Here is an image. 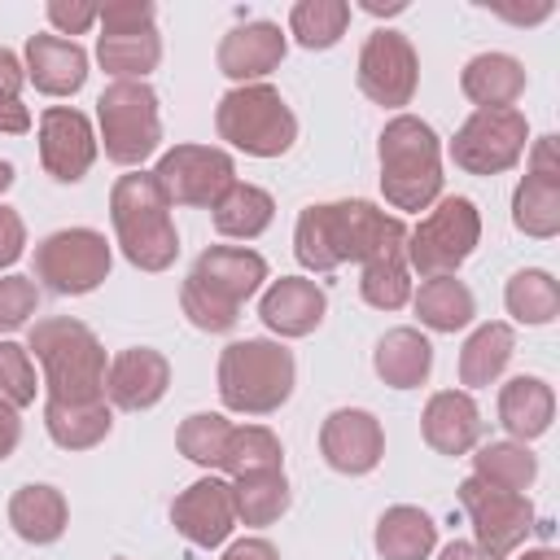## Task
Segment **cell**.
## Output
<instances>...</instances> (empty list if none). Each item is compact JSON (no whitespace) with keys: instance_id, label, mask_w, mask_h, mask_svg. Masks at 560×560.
Here are the masks:
<instances>
[{"instance_id":"cell-1","label":"cell","mask_w":560,"mask_h":560,"mask_svg":"<svg viewBox=\"0 0 560 560\" xmlns=\"http://www.w3.org/2000/svg\"><path fill=\"white\" fill-rule=\"evenodd\" d=\"M407 245V223L363 197L315 201L298 214L293 258L306 271H337L341 262H372Z\"/></svg>"},{"instance_id":"cell-2","label":"cell","mask_w":560,"mask_h":560,"mask_svg":"<svg viewBox=\"0 0 560 560\" xmlns=\"http://www.w3.org/2000/svg\"><path fill=\"white\" fill-rule=\"evenodd\" d=\"M267 284V258L249 245H210L179 284V306L201 332H232L241 306Z\"/></svg>"},{"instance_id":"cell-3","label":"cell","mask_w":560,"mask_h":560,"mask_svg":"<svg viewBox=\"0 0 560 560\" xmlns=\"http://www.w3.org/2000/svg\"><path fill=\"white\" fill-rule=\"evenodd\" d=\"M26 350L39 363V385L52 402H101L105 398V346L74 315H44L26 332Z\"/></svg>"},{"instance_id":"cell-4","label":"cell","mask_w":560,"mask_h":560,"mask_svg":"<svg viewBox=\"0 0 560 560\" xmlns=\"http://www.w3.org/2000/svg\"><path fill=\"white\" fill-rule=\"evenodd\" d=\"M381 192L394 210L420 214L442 197V140L416 114H394L376 140Z\"/></svg>"},{"instance_id":"cell-5","label":"cell","mask_w":560,"mask_h":560,"mask_svg":"<svg viewBox=\"0 0 560 560\" xmlns=\"http://www.w3.org/2000/svg\"><path fill=\"white\" fill-rule=\"evenodd\" d=\"M109 223L122 258L140 271H166L179 258V232L171 201L158 188L153 171H127L109 188Z\"/></svg>"},{"instance_id":"cell-6","label":"cell","mask_w":560,"mask_h":560,"mask_svg":"<svg viewBox=\"0 0 560 560\" xmlns=\"http://www.w3.org/2000/svg\"><path fill=\"white\" fill-rule=\"evenodd\" d=\"M219 398L236 416H271L293 398L298 363L284 341L245 337L219 350Z\"/></svg>"},{"instance_id":"cell-7","label":"cell","mask_w":560,"mask_h":560,"mask_svg":"<svg viewBox=\"0 0 560 560\" xmlns=\"http://www.w3.org/2000/svg\"><path fill=\"white\" fill-rule=\"evenodd\" d=\"M214 131L223 144H232L245 158H280L298 140V118L280 88L271 83H241L219 96L214 105Z\"/></svg>"},{"instance_id":"cell-8","label":"cell","mask_w":560,"mask_h":560,"mask_svg":"<svg viewBox=\"0 0 560 560\" xmlns=\"http://www.w3.org/2000/svg\"><path fill=\"white\" fill-rule=\"evenodd\" d=\"M481 241V210L468 197H438L416 228H407V271L420 280L455 276Z\"/></svg>"},{"instance_id":"cell-9","label":"cell","mask_w":560,"mask_h":560,"mask_svg":"<svg viewBox=\"0 0 560 560\" xmlns=\"http://www.w3.org/2000/svg\"><path fill=\"white\" fill-rule=\"evenodd\" d=\"M96 144L109 162L140 171L162 144V114L158 92L149 83H109L96 96Z\"/></svg>"},{"instance_id":"cell-10","label":"cell","mask_w":560,"mask_h":560,"mask_svg":"<svg viewBox=\"0 0 560 560\" xmlns=\"http://www.w3.org/2000/svg\"><path fill=\"white\" fill-rule=\"evenodd\" d=\"M114 249L96 228H61L35 245V284L57 298H83L109 280Z\"/></svg>"},{"instance_id":"cell-11","label":"cell","mask_w":560,"mask_h":560,"mask_svg":"<svg viewBox=\"0 0 560 560\" xmlns=\"http://www.w3.org/2000/svg\"><path fill=\"white\" fill-rule=\"evenodd\" d=\"M529 149V118L521 109H472L451 136L446 153L464 175H503Z\"/></svg>"},{"instance_id":"cell-12","label":"cell","mask_w":560,"mask_h":560,"mask_svg":"<svg viewBox=\"0 0 560 560\" xmlns=\"http://www.w3.org/2000/svg\"><path fill=\"white\" fill-rule=\"evenodd\" d=\"M459 508L468 512V525H472V542L490 556H512L525 547L529 529L538 525L534 516V503L516 490H499V486H486L477 477H464L459 481Z\"/></svg>"},{"instance_id":"cell-13","label":"cell","mask_w":560,"mask_h":560,"mask_svg":"<svg viewBox=\"0 0 560 560\" xmlns=\"http://www.w3.org/2000/svg\"><path fill=\"white\" fill-rule=\"evenodd\" d=\"M153 179H158V188L166 192L171 206L210 210L236 184V162L219 144H175L158 158Z\"/></svg>"},{"instance_id":"cell-14","label":"cell","mask_w":560,"mask_h":560,"mask_svg":"<svg viewBox=\"0 0 560 560\" xmlns=\"http://www.w3.org/2000/svg\"><path fill=\"white\" fill-rule=\"evenodd\" d=\"M420 88V57L411 39L394 26H376L359 48V92L385 109L411 105Z\"/></svg>"},{"instance_id":"cell-15","label":"cell","mask_w":560,"mask_h":560,"mask_svg":"<svg viewBox=\"0 0 560 560\" xmlns=\"http://www.w3.org/2000/svg\"><path fill=\"white\" fill-rule=\"evenodd\" d=\"M319 455L341 477H368L385 459V429L363 407H337L319 424Z\"/></svg>"},{"instance_id":"cell-16","label":"cell","mask_w":560,"mask_h":560,"mask_svg":"<svg viewBox=\"0 0 560 560\" xmlns=\"http://www.w3.org/2000/svg\"><path fill=\"white\" fill-rule=\"evenodd\" d=\"M96 153H101V144H96V131L83 109L48 105L39 114V162L57 184H79L92 171Z\"/></svg>"},{"instance_id":"cell-17","label":"cell","mask_w":560,"mask_h":560,"mask_svg":"<svg viewBox=\"0 0 560 560\" xmlns=\"http://www.w3.org/2000/svg\"><path fill=\"white\" fill-rule=\"evenodd\" d=\"M171 525H175V534H179L184 542L206 547V551L219 547V542H228V534L236 529L232 486H228L223 477H214V472L197 477L188 490L175 494V503H171Z\"/></svg>"},{"instance_id":"cell-18","label":"cell","mask_w":560,"mask_h":560,"mask_svg":"<svg viewBox=\"0 0 560 560\" xmlns=\"http://www.w3.org/2000/svg\"><path fill=\"white\" fill-rule=\"evenodd\" d=\"M171 389V359L153 346H127L105 368V402L118 411H149Z\"/></svg>"},{"instance_id":"cell-19","label":"cell","mask_w":560,"mask_h":560,"mask_svg":"<svg viewBox=\"0 0 560 560\" xmlns=\"http://www.w3.org/2000/svg\"><path fill=\"white\" fill-rule=\"evenodd\" d=\"M284 52H289V35L280 31V22L258 18V22L232 26V31L219 39L214 61H219V70L241 88V83H262V79L284 61Z\"/></svg>"},{"instance_id":"cell-20","label":"cell","mask_w":560,"mask_h":560,"mask_svg":"<svg viewBox=\"0 0 560 560\" xmlns=\"http://www.w3.org/2000/svg\"><path fill=\"white\" fill-rule=\"evenodd\" d=\"M324 315H328V293L315 280H306V276H280L258 298V319L280 341H293V337L315 332L324 324Z\"/></svg>"},{"instance_id":"cell-21","label":"cell","mask_w":560,"mask_h":560,"mask_svg":"<svg viewBox=\"0 0 560 560\" xmlns=\"http://www.w3.org/2000/svg\"><path fill=\"white\" fill-rule=\"evenodd\" d=\"M420 438L438 455H468L481 442V411L468 389H438L420 411Z\"/></svg>"},{"instance_id":"cell-22","label":"cell","mask_w":560,"mask_h":560,"mask_svg":"<svg viewBox=\"0 0 560 560\" xmlns=\"http://www.w3.org/2000/svg\"><path fill=\"white\" fill-rule=\"evenodd\" d=\"M22 66L26 83H35V92L44 96H74L88 83V52L61 35H31Z\"/></svg>"},{"instance_id":"cell-23","label":"cell","mask_w":560,"mask_h":560,"mask_svg":"<svg viewBox=\"0 0 560 560\" xmlns=\"http://www.w3.org/2000/svg\"><path fill=\"white\" fill-rule=\"evenodd\" d=\"M525 66L512 52H477L459 70V92L477 109H516L525 96Z\"/></svg>"},{"instance_id":"cell-24","label":"cell","mask_w":560,"mask_h":560,"mask_svg":"<svg viewBox=\"0 0 560 560\" xmlns=\"http://www.w3.org/2000/svg\"><path fill=\"white\" fill-rule=\"evenodd\" d=\"M9 525H13V534H18L22 542L48 547V542H57V538L66 534V525H70V503H66V494H61L57 486H48V481H26V486H18L13 499H9Z\"/></svg>"},{"instance_id":"cell-25","label":"cell","mask_w":560,"mask_h":560,"mask_svg":"<svg viewBox=\"0 0 560 560\" xmlns=\"http://www.w3.org/2000/svg\"><path fill=\"white\" fill-rule=\"evenodd\" d=\"M556 420V389L542 376H512L499 389V424L512 433V442H534Z\"/></svg>"},{"instance_id":"cell-26","label":"cell","mask_w":560,"mask_h":560,"mask_svg":"<svg viewBox=\"0 0 560 560\" xmlns=\"http://www.w3.org/2000/svg\"><path fill=\"white\" fill-rule=\"evenodd\" d=\"M372 368L389 389H420L433 372V341L411 324L389 328L372 350Z\"/></svg>"},{"instance_id":"cell-27","label":"cell","mask_w":560,"mask_h":560,"mask_svg":"<svg viewBox=\"0 0 560 560\" xmlns=\"http://www.w3.org/2000/svg\"><path fill=\"white\" fill-rule=\"evenodd\" d=\"M376 556L381 560H429L433 547H438V525L424 508L416 503H394L381 512L376 521Z\"/></svg>"},{"instance_id":"cell-28","label":"cell","mask_w":560,"mask_h":560,"mask_svg":"<svg viewBox=\"0 0 560 560\" xmlns=\"http://www.w3.org/2000/svg\"><path fill=\"white\" fill-rule=\"evenodd\" d=\"M516 354V332L512 324L503 319H486L468 332V341L459 346V385L464 389H481V385H494L508 363Z\"/></svg>"},{"instance_id":"cell-29","label":"cell","mask_w":560,"mask_h":560,"mask_svg":"<svg viewBox=\"0 0 560 560\" xmlns=\"http://www.w3.org/2000/svg\"><path fill=\"white\" fill-rule=\"evenodd\" d=\"M44 429L61 451H92L114 429V407L101 402H52L44 398Z\"/></svg>"},{"instance_id":"cell-30","label":"cell","mask_w":560,"mask_h":560,"mask_svg":"<svg viewBox=\"0 0 560 560\" xmlns=\"http://www.w3.org/2000/svg\"><path fill=\"white\" fill-rule=\"evenodd\" d=\"M271 219H276L271 192L258 188V184H241V179L210 206V223L228 241H254V236H262L271 228Z\"/></svg>"},{"instance_id":"cell-31","label":"cell","mask_w":560,"mask_h":560,"mask_svg":"<svg viewBox=\"0 0 560 560\" xmlns=\"http://www.w3.org/2000/svg\"><path fill=\"white\" fill-rule=\"evenodd\" d=\"M411 306L420 315V328L429 332H459L472 324L477 315V298L464 280L455 276H433V280H420V289L411 293Z\"/></svg>"},{"instance_id":"cell-32","label":"cell","mask_w":560,"mask_h":560,"mask_svg":"<svg viewBox=\"0 0 560 560\" xmlns=\"http://www.w3.org/2000/svg\"><path fill=\"white\" fill-rule=\"evenodd\" d=\"M96 61L105 74H114V83H144L162 61V35L158 26L131 31V35H101Z\"/></svg>"},{"instance_id":"cell-33","label":"cell","mask_w":560,"mask_h":560,"mask_svg":"<svg viewBox=\"0 0 560 560\" xmlns=\"http://www.w3.org/2000/svg\"><path fill=\"white\" fill-rule=\"evenodd\" d=\"M232 508H236V521L241 525H276L289 503H293V490H289V477L284 468H271V472H249V477H232Z\"/></svg>"},{"instance_id":"cell-34","label":"cell","mask_w":560,"mask_h":560,"mask_svg":"<svg viewBox=\"0 0 560 560\" xmlns=\"http://www.w3.org/2000/svg\"><path fill=\"white\" fill-rule=\"evenodd\" d=\"M503 306H508V315L516 324L542 328V324H551L560 315V284L542 267H521L503 289Z\"/></svg>"},{"instance_id":"cell-35","label":"cell","mask_w":560,"mask_h":560,"mask_svg":"<svg viewBox=\"0 0 560 560\" xmlns=\"http://www.w3.org/2000/svg\"><path fill=\"white\" fill-rule=\"evenodd\" d=\"M472 477L486 481V486L525 494L534 486V477H538V455L525 442H512V438L508 442H486L472 455Z\"/></svg>"},{"instance_id":"cell-36","label":"cell","mask_w":560,"mask_h":560,"mask_svg":"<svg viewBox=\"0 0 560 560\" xmlns=\"http://www.w3.org/2000/svg\"><path fill=\"white\" fill-rule=\"evenodd\" d=\"M512 223L534 241H551L560 232V179L521 175L512 192Z\"/></svg>"},{"instance_id":"cell-37","label":"cell","mask_w":560,"mask_h":560,"mask_svg":"<svg viewBox=\"0 0 560 560\" xmlns=\"http://www.w3.org/2000/svg\"><path fill=\"white\" fill-rule=\"evenodd\" d=\"M219 468L228 477H249V472H271L284 468V446L267 424H232L228 442H223V459Z\"/></svg>"},{"instance_id":"cell-38","label":"cell","mask_w":560,"mask_h":560,"mask_svg":"<svg viewBox=\"0 0 560 560\" xmlns=\"http://www.w3.org/2000/svg\"><path fill=\"white\" fill-rule=\"evenodd\" d=\"M346 26H350V0H298L289 9V35L311 52L341 44Z\"/></svg>"},{"instance_id":"cell-39","label":"cell","mask_w":560,"mask_h":560,"mask_svg":"<svg viewBox=\"0 0 560 560\" xmlns=\"http://www.w3.org/2000/svg\"><path fill=\"white\" fill-rule=\"evenodd\" d=\"M359 293L368 306L376 311H398L411 302V271H407V254H381L372 262H363V276H359Z\"/></svg>"},{"instance_id":"cell-40","label":"cell","mask_w":560,"mask_h":560,"mask_svg":"<svg viewBox=\"0 0 560 560\" xmlns=\"http://www.w3.org/2000/svg\"><path fill=\"white\" fill-rule=\"evenodd\" d=\"M228 433H232V420H228L223 411H192V416L175 429V446H179V455L192 459L197 468H219Z\"/></svg>"},{"instance_id":"cell-41","label":"cell","mask_w":560,"mask_h":560,"mask_svg":"<svg viewBox=\"0 0 560 560\" xmlns=\"http://www.w3.org/2000/svg\"><path fill=\"white\" fill-rule=\"evenodd\" d=\"M39 394V376H35V359L26 346L18 341H0V398H9L18 411L31 407Z\"/></svg>"},{"instance_id":"cell-42","label":"cell","mask_w":560,"mask_h":560,"mask_svg":"<svg viewBox=\"0 0 560 560\" xmlns=\"http://www.w3.org/2000/svg\"><path fill=\"white\" fill-rule=\"evenodd\" d=\"M39 311V284L31 276H0V332H18Z\"/></svg>"},{"instance_id":"cell-43","label":"cell","mask_w":560,"mask_h":560,"mask_svg":"<svg viewBox=\"0 0 560 560\" xmlns=\"http://www.w3.org/2000/svg\"><path fill=\"white\" fill-rule=\"evenodd\" d=\"M158 18L153 0H105L96 22H101V35H131V31H149Z\"/></svg>"},{"instance_id":"cell-44","label":"cell","mask_w":560,"mask_h":560,"mask_svg":"<svg viewBox=\"0 0 560 560\" xmlns=\"http://www.w3.org/2000/svg\"><path fill=\"white\" fill-rule=\"evenodd\" d=\"M48 22H52V31L66 39V35H83L88 26H96V13H101V4H92V0H48Z\"/></svg>"},{"instance_id":"cell-45","label":"cell","mask_w":560,"mask_h":560,"mask_svg":"<svg viewBox=\"0 0 560 560\" xmlns=\"http://www.w3.org/2000/svg\"><path fill=\"white\" fill-rule=\"evenodd\" d=\"M22 249H26V223L13 206H0V271L13 267L22 258Z\"/></svg>"},{"instance_id":"cell-46","label":"cell","mask_w":560,"mask_h":560,"mask_svg":"<svg viewBox=\"0 0 560 560\" xmlns=\"http://www.w3.org/2000/svg\"><path fill=\"white\" fill-rule=\"evenodd\" d=\"M538 179H560V158H556V136H538L529 140V171Z\"/></svg>"},{"instance_id":"cell-47","label":"cell","mask_w":560,"mask_h":560,"mask_svg":"<svg viewBox=\"0 0 560 560\" xmlns=\"http://www.w3.org/2000/svg\"><path fill=\"white\" fill-rule=\"evenodd\" d=\"M22 83H26V66H22V57H18L13 48H0V101H18Z\"/></svg>"},{"instance_id":"cell-48","label":"cell","mask_w":560,"mask_h":560,"mask_svg":"<svg viewBox=\"0 0 560 560\" xmlns=\"http://www.w3.org/2000/svg\"><path fill=\"white\" fill-rule=\"evenodd\" d=\"M22 442V420H18V407L9 398H0V459H9Z\"/></svg>"},{"instance_id":"cell-49","label":"cell","mask_w":560,"mask_h":560,"mask_svg":"<svg viewBox=\"0 0 560 560\" xmlns=\"http://www.w3.org/2000/svg\"><path fill=\"white\" fill-rule=\"evenodd\" d=\"M223 560H280V551L267 538H236V542H228Z\"/></svg>"},{"instance_id":"cell-50","label":"cell","mask_w":560,"mask_h":560,"mask_svg":"<svg viewBox=\"0 0 560 560\" xmlns=\"http://www.w3.org/2000/svg\"><path fill=\"white\" fill-rule=\"evenodd\" d=\"M31 131V109L18 101H0V136H26Z\"/></svg>"},{"instance_id":"cell-51","label":"cell","mask_w":560,"mask_h":560,"mask_svg":"<svg viewBox=\"0 0 560 560\" xmlns=\"http://www.w3.org/2000/svg\"><path fill=\"white\" fill-rule=\"evenodd\" d=\"M438 560H503V556H490V551H481L472 538H455V542H446V547L438 551Z\"/></svg>"},{"instance_id":"cell-52","label":"cell","mask_w":560,"mask_h":560,"mask_svg":"<svg viewBox=\"0 0 560 560\" xmlns=\"http://www.w3.org/2000/svg\"><path fill=\"white\" fill-rule=\"evenodd\" d=\"M363 9H368V13H402L407 0H389V4H381V0H363Z\"/></svg>"},{"instance_id":"cell-53","label":"cell","mask_w":560,"mask_h":560,"mask_svg":"<svg viewBox=\"0 0 560 560\" xmlns=\"http://www.w3.org/2000/svg\"><path fill=\"white\" fill-rule=\"evenodd\" d=\"M521 560H560V551L556 547H525Z\"/></svg>"},{"instance_id":"cell-54","label":"cell","mask_w":560,"mask_h":560,"mask_svg":"<svg viewBox=\"0 0 560 560\" xmlns=\"http://www.w3.org/2000/svg\"><path fill=\"white\" fill-rule=\"evenodd\" d=\"M13 179H18V166L0 158V192H9V188H13Z\"/></svg>"},{"instance_id":"cell-55","label":"cell","mask_w":560,"mask_h":560,"mask_svg":"<svg viewBox=\"0 0 560 560\" xmlns=\"http://www.w3.org/2000/svg\"><path fill=\"white\" fill-rule=\"evenodd\" d=\"M118 560H122V556H118Z\"/></svg>"}]
</instances>
